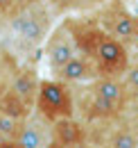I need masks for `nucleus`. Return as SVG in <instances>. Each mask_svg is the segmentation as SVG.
<instances>
[{"instance_id": "2eb2a0df", "label": "nucleus", "mask_w": 138, "mask_h": 148, "mask_svg": "<svg viewBox=\"0 0 138 148\" xmlns=\"http://www.w3.org/2000/svg\"><path fill=\"white\" fill-rule=\"evenodd\" d=\"M127 84L134 89V91H138V64H134V66H129L127 71Z\"/></svg>"}, {"instance_id": "9d476101", "label": "nucleus", "mask_w": 138, "mask_h": 148, "mask_svg": "<svg viewBox=\"0 0 138 148\" xmlns=\"http://www.w3.org/2000/svg\"><path fill=\"white\" fill-rule=\"evenodd\" d=\"M95 93L106 98L113 105H120L122 100H124V87L116 80V75H106V77L100 75L97 82H95Z\"/></svg>"}, {"instance_id": "dca6fc26", "label": "nucleus", "mask_w": 138, "mask_h": 148, "mask_svg": "<svg viewBox=\"0 0 138 148\" xmlns=\"http://www.w3.org/2000/svg\"><path fill=\"white\" fill-rule=\"evenodd\" d=\"M0 148H23V146L18 144L16 139H7V141H5V144H2V146H0Z\"/></svg>"}, {"instance_id": "6ab92c4d", "label": "nucleus", "mask_w": 138, "mask_h": 148, "mask_svg": "<svg viewBox=\"0 0 138 148\" xmlns=\"http://www.w3.org/2000/svg\"><path fill=\"white\" fill-rule=\"evenodd\" d=\"M131 43H134V48L138 50V30L134 32V37H131Z\"/></svg>"}, {"instance_id": "0eeeda50", "label": "nucleus", "mask_w": 138, "mask_h": 148, "mask_svg": "<svg viewBox=\"0 0 138 148\" xmlns=\"http://www.w3.org/2000/svg\"><path fill=\"white\" fill-rule=\"evenodd\" d=\"M52 132H54V141L66 144V146H79V144L84 141V128H82L72 116L54 121Z\"/></svg>"}, {"instance_id": "6e6552de", "label": "nucleus", "mask_w": 138, "mask_h": 148, "mask_svg": "<svg viewBox=\"0 0 138 148\" xmlns=\"http://www.w3.org/2000/svg\"><path fill=\"white\" fill-rule=\"evenodd\" d=\"M39 80H36V73L34 71H20V73L14 77L12 82V91L16 93L18 98L27 105L36 103V93H39Z\"/></svg>"}, {"instance_id": "39448f33", "label": "nucleus", "mask_w": 138, "mask_h": 148, "mask_svg": "<svg viewBox=\"0 0 138 148\" xmlns=\"http://www.w3.org/2000/svg\"><path fill=\"white\" fill-rule=\"evenodd\" d=\"M57 75L61 82H88V80H97L102 71L93 57H88L86 53H77L68 64H64L57 71Z\"/></svg>"}, {"instance_id": "f8f14e48", "label": "nucleus", "mask_w": 138, "mask_h": 148, "mask_svg": "<svg viewBox=\"0 0 138 148\" xmlns=\"http://www.w3.org/2000/svg\"><path fill=\"white\" fill-rule=\"evenodd\" d=\"M25 125V119H16V116H9V114H2L0 112V132L7 137V139H16L18 132Z\"/></svg>"}, {"instance_id": "7ed1b4c3", "label": "nucleus", "mask_w": 138, "mask_h": 148, "mask_svg": "<svg viewBox=\"0 0 138 148\" xmlns=\"http://www.w3.org/2000/svg\"><path fill=\"white\" fill-rule=\"evenodd\" d=\"M82 53L79 46H77V39H75V30L72 25L64 23L61 27H57L48 39V46H45V57H48V64H50L54 71H59L64 64H68L72 57Z\"/></svg>"}, {"instance_id": "a211bd4d", "label": "nucleus", "mask_w": 138, "mask_h": 148, "mask_svg": "<svg viewBox=\"0 0 138 148\" xmlns=\"http://www.w3.org/2000/svg\"><path fill=\"white\" fill-rule=\"evenodd\" d=\"M48 148H75V146H66V144H59V141H54V139H52Z\"/></svg>"}, {"instance_id": "20e7f679", "label": "nucleus", "mask_w": 138, "mask_h": 148, "mask_svg": "<svg viewBox=\"0 0 138 148\" xmlns=\"http://www.w3.org/2000/svg\"><path fill=\"white\" fill-rule=\"evenodd\" d=\"M12 30L16 32L18 37L27 43H41L43 39L48 37V14L39 7H32L23 14H18L14 23H12Z\"/></svg>"}, {"instance_id": "423d86ee", "label": "nucleus", "mask_w": 138, "mask_h": 148, "mask_svg": "<svg viewBox=\"0 0 138 148\" xmlns=\"http://www.w3.org/2000/svg\"><path fill=\"white\" fill-rule=\"evenodd\" d=\"M104 23H106L109 34L120 39V41H131L134 32L138 30V18L131 16L124 7H113V9L106 14Z\"/></svg>"}, {"instance_id": "412c9836", "label": "nucleus", "mask_w": 138, "mask_h": 148, "mask_svg": "<svg viewBox=\"0 0 138 148\" xmlns=\"http://www.w3.org/2000/svg\"><path fill=\"white\" fill-rule=\"evenodd\" d=\"M2 93H5V91H2V84H0V96H2Z\"/></svg>"}, {"instance_id": "4468645a", "label": "nucleus", "mask_w": 138, "mask_h": 148, "mask_svg": "<svg viewBox=\"0 0 138 148\" xmlns=\"http://www.w3.org/2000/svg\"><path fill=\"white\" fill-rule=\"evenodd\" d=\"M93 114H97V116H104V114H111L113 110H118V105H113V103H109L106 98H102V96H97L95 93V100H93Z\"/></svg>"}, {"instance_id": "aec40b11", "label": "nucleus", "mask_w": 138, "mask_h": 148, "mask_svg": "<svg viewBox=\"0 0 138 148\" xmlns=\"http://www.w3.org/2000/svg\"><path fill=\"white\" fill-rule=\"evenodd\" d=\"M5 141H7V137H5V134H2V132H0V146H2V144H5Z\"/></svg>"}, {"instance_id": "ddd939ff", "label": "nucleus", "mask_w": 138, "mask_h": 148, "mask_svg": "<svg viewBox=\"0 0 138 148\" xmlns=\"http://www.w3.org/2000/svg\"><path fill=\"white\" fill-rule=\"evenodd\" d=\"M113 148H138V137L131 130H122L113 139Z\"/></svg>"}, {"instance_id": "f3484780", "label": "nucleus", "mask_w": 138, "mask_h": 148, "mask_svg": "<svg viewBox=\"0 0 138 148\" xmlns=\"http://www.w3.org/2000/svg\"><path fill=\"white\" fill-rule=\"evenodd\" d=\"M16 0H0V12H7L9 7H14Z\"/></svg>"}, {"instance_id": "f257e3e1", "label": "nucleus", "mask_w": 138, "mask_h": 148, "mask_svg": "<svg viewBox=\"0 0 138 148\" xmlns=\"http://www.w3.org/2000/svg\"><path fill=\"white\" fill-rule=\"evenodd\" d=\"M79 50L95 59L100 71L106 75H118L129 69V57L124 41L104 34V32H88L86 43H79Z\"/></svg>"}, {"instance_id": "9b49d317", "label": "nucleus", "mask_w": 138, "mask_h": 148, "mask_svg": "<svg viewBox=\"0 0 138 148\" xmlns=\"http://www.w3.org/2000/svg\"><path fill=\"white\" fill-rule=\"evenodd\" d=\"M0 112L2 114H9V116H16V119H25L27 112H30V105L23 103L16 93L9 89V91H5L0 96Z\"/></svg>"}, {"instance_id": "1a4fd4ad", "label": "nucleus", "mask_w": 138, "mask_h": 148, "mask_svg": "<svg viewBox=\"0 0 138 148\" xmlns=\"http://www.w3.org/2000/svg\"><path fill=\"white\" fill-rule=\"evenodd\" d=\"M16 141L23 148H48L52 139H48V134L43 132V128H39L34 121L32 123H25L23 130L18 132Z\"/></svg>"}, {"instance_id": "f03ea898", "label": "nucleus", "mask_w": 138, "mask_h": 148, "mask_svg": "<svg viewBox=\"0 0 138 148\" xmlns=\"http://www.w3.org/2000/svg\"><path fill=\"white\" fill-rule=\"evenodd\" d=\"M36 110L45 121L72 116V96L61 80H43L36 93Z\"/></svg>"}]
</instances>
